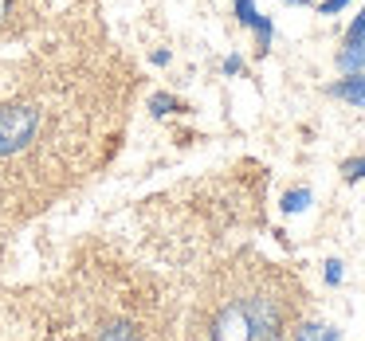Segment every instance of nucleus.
<instances>
[{
	"label": "nucleus",
	"instance_id": "nucleus-1",
	"mask_svg": "<svg viewBox=\"0 0 365 341\" xmlns=\"http://www.w3.org/2000/svg\"><path fill=\"white\" fill-rule=\"evenodd\" d=\"M279 306L271 298H240L216 314L212 341H279Z\"/></svg>",
	"mask_w": 365,
	"mask_h": 341
},
{
	"label": "nucleus",
	"instance_id": "nucleus-2",
	"mask_svg": "<svg viewBox=\"0 0 365 341\" xmlns=\"http://www.w3.org/2000/svg\"><path fill=\"white\" fill-rule=\"evenodd\" d=\"M40 134V110L32 103H9L0 106V157L24 153Z\"/></svg>",
	"mask_w": 365,
	"mask_h": 341
},
{
	"label": "nucleus",
	"instance_id": "nucleus-3",
	"mask_svg": "<svg viewBox=\"0 0 365 341\" xmlns=\"http://www.w3.org/2000/svg\"><path fill=\"white\" fill-rule=\"evenodd\" d=\"M338 67L341 75H365V4L357 9L354 24L346 28V40L338 51Z\"/></svg>",
	"mask_w": 365,
	"mask_h": 341
},
{
	"label": "nucleus",
	"instance_id": "nucleus-4",
	"mask_svg": "<svg viewBox=\"0 0 365 341\" xmlns=\"http://www.w3.org/2000/svg\"><path fill=\"white\" fill-rule=\"evenodd\" d=\"M334 98H341V103L357 106V110H365V75H346V79H338L330 87Z\"/></svg>",
	"mask_w": 365,
	"mask_h": 341
},
{
	"label": "nucleus",
	"instance_id": "nucleus-5",
	"mask_svg": "<svg viewBox=\"0 0 365 341\" xmlns=\"http://www.w3.org/2000/svg\"><path fill=\"white\" fill-rule=\"evenodd\" d=\"M294 341H341V330L322 325V322H307L294 330Z\"/></svg>",
	"mask_w": 365,
	"mask_h": 341
},
{
	"label": "nucleus",
	"instance_id": "nucleus-6",
	"mask_svg": "<svg viewBox=\"0 0 365 341\" xmlns=\"http://www.w3.org/2000/svg\"><path fill=\"white\" fill-rule=\"evenodd\" d=\"M232 9H236V20H240L244 28H255V24L263 20V12L255 9V0H232Z\"/></svg>",
	"mask_w": 365,
	"mask_h": 341
},
{
	"label": "nucleus",
	"instance_id": "nucleus-7",
	"mask_svg": "<svg viewBox=\"0 0 365 341\" xmlns=\"http://www.w3.org/2000/svg\"><path fill=\"white\" fill-rule=\"evenodd\" d=\"M310 189H291V192H283V212H307V204H310Z\"/></svg>",
	"mask_w": 365,
	"mask_h": 341
},
{
	"label": "nucleus",
	"instance_id": "nucleus-8",
	"mask_svg": "<svg viewBox=\"0 0 365 341\" xmlns=\"http://www.w3.org/2000/svg\"><path fill=\"white\" fill-rule=\"evenodd\" d=\"M98 341H134V325L130 322H110L98 330Z\"/></svg>",
	"mask_w": 365,
	"mask_h": 341
},
{
	"label": "nucleus",
	"instance_id": "nucleus-9",
	"mask_svg": "<svg viewBox=\"0 0 365 341\" xmlns=\"http://www.w3.org/2000/svg\"><path fill=\"white\" fill-rule=\"evenodd\" d=\"M252 32H255V48H259V56H267V51H271V40H275V24L263 16L259 24L252 28Z\"/></svg>",
	"mask_w": 365,
	"mask_h": 341
},
{
	"label": "nucleus",
	"instance_id": "nucleus-10",
	"mask_svg": "<svg viewBox=\"0 0 365 341\" xmlns=\"http://www.w3.org/2000/svg\"><path fill=\"white\" fill-rule=\"evenodd\" d=\"M150 106H153V114H158V118H165V114H173V110H185V106L177 103L173 95H153Z\"/></svg>",
	"mask_w": 365,
	"mask_h": 341
},
{
	"label": "nucleus",
	"instance_id": "nucleus-11",
	"mask_svg": "<svg viewBox=\"0 0 365 341\" xmlns=\"http://www.w3.org/2000/svg\"><path fill=\"white\" fill-rule=\"evenodd\" d=\"M341 177H346V181H365V153L361 157H349L346 165H341Z\"/></svg>",
	"mask_w": 365,
	"mask_h": 341
},
{
	"label": "nucleus",
	"instance_id": "nucleus-12",
	"mask_svg": "<svg viewBox=\"0 0 365 341\" xmlns=\"http://www.w3.org/2000/svg\"><path fill=\"white\" fill-rule=\"evenodd\" d=\"M346 4H354V0H318V12H322V16H338Z\"/></svg>",
	"mask_w": 365,
	"mask_h": 341
},
{
	"label": "nucleus",
	"instance_id": "nucleus-13",
	"mask_svg": "<svg viewBox=\"0 0 365 341\" xmlns=\"http://www.w3.org/2000/svg\"><path fill=\"white\" fill-rule=\"evenodd\" d=\"M341 275H346V271H341V259H326V283L338 286V283H341Z\"/></svg>",
	"mask_w": 365,
	"mask_h": 341
},
{
	"label": "nucleus",
	"instance_id": "nucleus-14",
	"mask_svg": "<svg viewBox=\"0 0 365 341\" xmlns=\"http://www.w3.org/2000/svg\"><path fill=\"white\" fill-rule=\"evenodd\" d=\"M240 71H244V59H240V56L224 59V75H240Z\"/></svg>",
	"mask_w": 365,
	"mask_h": 341
},
{
	"label": "nucleus",
	"instance_id": "nucleus-15",
	"mask_svg": "<svg viewBox=\"0 0 365 341\" xmlns=\"http://www.w3.org/2000/svg\"><path fill=\"white\" fill-rule=\"evenodd\" d=\"M287 4H314V0H287Z\"/></svg>",
	"mask_w": 365,
	"mask_h": 341
},
{
	"label": "nucleus",
	"instance_id": "nucleus-16",
	"mask_svg": "<svg viewBox=\"0 0 365 341\" xmlns=\"http://www.w3.org/2000/svg\"><path fill=\"white\" fill-rule=\"evenodd\" d=\"M4 4H9V0H0V12H4Z\"/></svg>",
	"mask_w": 365,
	"mask_h": 341
}]
</instances>
